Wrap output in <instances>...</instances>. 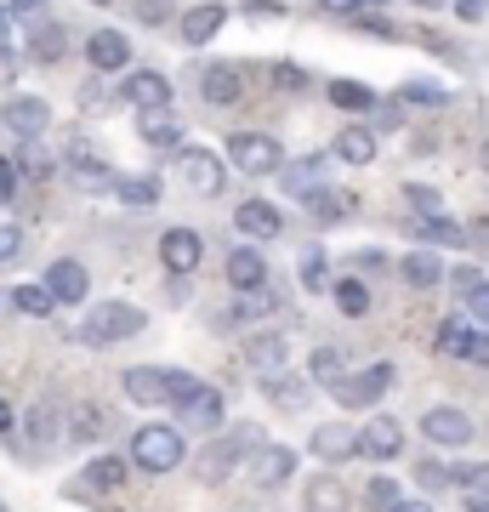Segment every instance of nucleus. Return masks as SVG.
I'll return each instance as SVG.
<instances>
[{
    "label": "nucleus",
    "instance_id": "7ed1b4c3",
    "mask_svg": "<svg viewBox=\"0 0 489 512\" xmlns=\"http://www.w3.org/2000/svg\"><path fill=\"white\" fill-rule=\"evenodd\" d=\"M262 444H268V439H262V427L239 421L228 439H217V444H205V450H200V484H222V478L239 467V456H256Z\"/></svg>",
    "mask_w": 489,
    "mask_h": 512
},
{
    "label": "nucleus",
    "instance_id": "f8f14e48",
    "mask_svg": "<svg viewBox=\"0 0 489 512\" xmlns=\"http://www.w3.org/2000/svg\"><path fill=\"white\" fill-rule=\"evenodd\" d=\"M0 120H6V131H18L23 143H40V137H46V126H52V109H46V97L18 92L6 109H0Z\"/></svg>",
    "mask_w": 489,
    "mask_h": 512
},
{
    "label": "nucleus",
    "instance_id": "a878e982",
    "mask_svg": "<svg viewBox=\"0 0 489 512\" xmlns=\"http://www.w3.org/2000/svg\"><path fill=\"white\" fill-rule=\"evenodd\" d=\"M268 404H279V410H308L313 404V382L308 376H290V370H279V376H268Z\"/></svg>",
    "mask_w": 489,
    "mask_h": 512
},
{
    "label": "nucleus",
    "instance_id": "20e7f679",
    "mask_svg": "<svg viewBox=\"0 0 489 512\" xmlns=\"http://www.w3.org/2000/svg\"><path fill=\"white\" fill-rule=\"evenodd\" d=\"M222 154H228V165L245 171V177H273V171H285V148H279V137H268V131H234V137L222 143Z\"/></svg>",
    "mask_w": 489,
    "mask_h": 512
},
{
    "label": "nucleus",
    "instance_id": "69168bd1",
    "mask_svg": "<svg viewBox=\"0 0 489 512\" xmlns=\"http://www.w3.org/2000/svg\"><path fill=\"white\" fill-rule=\"evenodd\" d=\"M484 165H489V143H484Z\"/></svg>",
    "mask_w": 489,
    "mask_h": 512
},
{
    "label": "nucleus",
    "instance_id": "c756f323",
    "mask_svg": "<svg viewBox=\"0 0 489 512\" xmlns=\"http://www.w3.org/2000/svg\"><path fill=\"white\" fill-rule=\"evenodd\" d=\"M399 274L404 285H416V291H433V285H444V262H438L433 251H410L399 262Z\"/></svg>",
    "mask_w": 489,
    "mask_h": 512
},
{
    "label": "nucleus",
    "instance_id": "a18cd8bd",
    "mask_svg": "<svg viewBox=\"0 0 489 512\" xmlns=\"http://www.w3.org/2000/svg\"><path fill=\"white\" fill-rule=\"evenodd\" d=\"M467 336H472V330L461 325V319H444L433 342H438V353H450V359H461V353H467Z\"/></svg>",
    "mask_w": 489,
    "mask_h": 512
},
{
    "label": "nucleus",
    "instance_id": "ddd939ff",
    "mask_svg": "<svg viewBox=\"0 0 489 512\" xmlns=\"http://www.w3.org/2000/svg\"><path fill=\"white\" fill-rule=\"evenodd\" d=\"M120 97H126L131 109H177V103H171V80H165L160 69H131L126 80H120Z\"/></svg>",
    "mask_w": 489,
    "mask_h": 512
},
{
    "label": "nucleus",
    "instance_id": "052dcab7",
    "mask_svg": "<svg viewBox=\"0 0 489 512\" xmlns=\"http://www.w3.org/2000/svg\"><path fill=\"white\" fill-rule=\"evenodd\" d=\"M6 35H12V6H0V46H6Z\"/></svg>",
    "mask_w": 489,
    "mask_h": 512
},
{
    "label": "nucleus",
    "instance_id": "4468645a",
    "mask_svg": "<svg viewBox=\"0 0 489 512\" xmlns=\"http://www.w3.org/2000/svg\"><path fill=\"white\" fill-rule=\"evenodd\" d=\"M290 473H296V450L290 444H262L251 456V484L256 490H285Z\"/></svg>",
    "mask_w": 489,
    "mask_h": 512
},
{
    "label": "nucleus",
    "instance_id": "f3484780",
    "mask_svg": "<svg viewBox=\"0 0 489 512\" xmlns=\"http://www.w3.org/2000/svg\"><path fill=\"white\" fill-rule=\"evenodd\" d=\"M313 456L325 461V467H342L347 456H359V427H347V421H319V427H313Z\"/></svg>",
    "mask_w": 489,
    "mask_h": 512
},
{
    "label": "nucleus",
    "instance_id": "58836bf2",
    "mask_svg": "<svg viewBox=\"0 0 489 512\" xmlns=\"http://www.w3.org/2000/svg\"><path fill=\"white\" fill-rule=\"evenodd\" d=\"M330 285H336V279H330V262H325V251H319V245H313V251H302V291H330Z\"/></svg>",
    "mask_w": 489,
    "mask_h": 512
},
{
    "label": "nucleus",
    "instance_id": "8fccbe9b",
    "mask_svg": "<svg viewBox=\"0 0 489 512\" xmlns=\"http://www.w3.org/2000/svg\"><path fill=\"white\" fill-rule=\"evenodd\" d=\"M18 256H23V228L0 222V268H6V262H18Z\"/></svg>",
    "mask_w": 489,
    "mask_h": 512
},
{
    "label": "nucleus",
    "instance_id": "bf43d9fd",
    "mask_svg": "<svg viewBox=\"0 0 489 512\" xmlns=\"http://www.w3.org/2000/svg\"><path fill=\"white\" fill-rule=\"evenodd\" d=\"M12 427H18V421H12V404L0 399V433H12Z\"/></svg>",
    "mask_w": 489,
    "mask_h": 512
},
{
    "label": "nucleus",
    "instance_id": "37998d69",
    "mask_svg": "<svg viewBox=\"0 0 489 512\" xmlns=\"http://www.w3.org/2000/svg\"><path fill=\"white\" fill-rule=\"evenodd\" d=\"M399 103H421V109H438V103H450V92H444V86H433V80H404V86H399Z\"/></svg>",
    "mask_w": 489,
    "mask_h": 512
},
{
    "label": "nucleus",
    "instance_id": "3c124183",
    "mask_svg": "<svg viewBox=\"0 0 489 512\" xmlns=\"http://www.w3.org/2000/svg\"><path fill=\"white\" fill-rule=\"evenodd\" d=\"M467 365H478V370H489V330H472L467 336V353H461Z\"/></svg>",
    "mask_w": 489,
    "mask_h": 512
},
{
    "label": "nucleus",
    "instance_id": "72a5a7b5",
    "mask_svg": "<svg viewBox=\"0 0 489 512\" xmlns=\"http://www.w3.org/2000/svg\"><path fill=\"white\" fill-rule=\"evenodd\" d=\"M308 512H347V490L336 473H319L308 484Z\"/></svg>",
    "mask_w": 489,
    "mask_h": 512
},
{
    "label": "nucleus",
    "instance_id": "6e6552de",
    "mask_svg": "<svg viewBox=\"0 0 489 512\" xmlns=\"http://www.w3.org/2000/svg\"><path fill=\"white\" fill-rule=\"evenodd\" d=\"M171 376L177 370H165V365H131V370H120V393L131 404H143V410H160V404H171Z\"/></svg>",
    "mask_w": 489,
    "mask_h": 512
},
{
    "label": "nucleus",
    "instance_id": "f257e3e1",
    "mask_svg": "<svg viewBox=\"0 0 489 512\" xmlns=\"http://www.w3.org/2000/svg\"><path fill=\"white\" fill-rule=\"evenodd\" d=\"M143 330H148V313L137 308V302H97V308H86V319L74 325V342H80V348H120V342L143 336Z\"/></svg>",
    "mask_w": 489,
    "mask_h": 512
},
{
    "label": "nucleus",
    "instance_id": "680f3d73",
    "mask_svg": "<svg viewBox=\"0 0 489 512\" xmlns=\"http://www.w3.org/2000/svg\"><path fill=\"white\" fill-rule=\"evenodd\" d=\"M393 512H433V501H399Z\"/></svg>",
    "mask_w": 489,
    "mask_h": 512
},
{
    "label": "nucleus",
    "instance_id": "9d476101",
    "mask_svg": "<svg viewBox=\"0 0 489 512\" xmlns=\"http://www.w3.org/2000/svg\"><path fill=\"white\" fill-rule=\"evenodd\" d=\"M200 256H205V239L194 234V228H165L160 234V262H165L171 279H188L200 268Z\"/></svg>",
    "mask_w": 489,
    "mask_h": 512
},
{
    "label": "nucleus",
    "instance_id": "cd10ccee",
    "mask_svg": "<svg viewBox=\"0 0 489 512\" xmlns=\"http://www.w3.org/2000/svg\"><path fill=\"white\" fill-rule=\"evenodd\" d=\"M325 97H330V103H336L342 114H376V103H381V97L370 92L364 80H330Z\"/></svg>",
    "mask_w": 489,
    "mask_h": 512
},
{
    "label": "nucleus",
    "instance_id": "6e6d98bb",
    "mask_svg": "<svg viewBox=\"0 0 489 512\" xmlns=\"http://www.w3.org/2000/svg\"><path fill=\"white\" fill-rule=\"evenodd\" d=\"M245 12H251V18H285L279 0H245Z\"/></svg>",
    "mask_w": 489,
    "mask_h": 512
},
{
    "label": "nucleus",
    "instance_id": "412c9836",
    "mask_svg": "<svg viewBox=\"0 0 489 512\" xmlns=\"http://www.w3.org/2000/svg\"><path fill=\"white\" fill-rule=\"evenodd\" d=\"M279 177H285V194H296V200L308 205L319 188H330V183H325V177H330V160H325V154H308V160H285V171H279Z\"/></svg>",
    "mask_w": 489,
    "mask_h": 512
},
{
    "label": "nucleus",
    "instance_id": "c85d7f7f",
    "mask_svg": "<svg viewBox=\"0 0 489 512\" xmlns=\"http://www.w3.org/2000/svg\"><path fill=\"white\" fill-rule=\"evenodd\" d=\"M29 57H35V63H63V57H69V29H63V23H35Z\"/></svg>",
    "mask_w": 489,
    "mask_h": 512
},
{
    "label": "nucleus",
    "instance_id": "4d7b16f0",
    "mask_svg": "<svg viewBox=\"0 0 489 512\" xmlns=\"http://www.w3.org/2000/svg\"><path fill=\"white\" fill-rule=\"evenodd\" d=\"M52 0H12V18H35L40 23V12H46Z\"/></svg>",
    "mask_w": 489,
    "mask_h": 512
},
{
    "label": "nucleus",
    "instance_id": "c03bdc74",
    "mask_svg": "<svg viewBox=\"0 0 489 512\" xmlns=\"http://www.w3.org/2000/svg\"><path fill=\"white\" fill-rule=\"evenodd\" d=\"M131 12H137V23H143V29H165V23H171V12H177V0H131Z\"/></svg>",
    "mask_w": 489,
    "mask_h": 512
},
{
    "label": "nucleus",
    "instance_id": "a19ab883",
    "mask_svg": "<svg viewBox=\"0 0 489 512\" xmlns=\"http://www.w3.org/2000/svg\"><path fill=\"white\" fill-rule=\"evenodd\" d=\"M404 200H410V211H416L421 222L444 217V194H438V188H427V183H410V188H404Z\"/></svg>",
    "mask_w": 489,
    "mask_h": 512
},
{
    "label": "nucleus",
    "instance_id": "aec40b11",
    "mask_svg": "<svg viewBox=\"0 0 489 512\" xmlns=\"http://www.w3.org/2000/svg\"><path fill=\"white\" fill-rule=\"evenodd\" d=\"M200 92L211 109H239L245 103V74L234 69V63H211V69L200 74Z\"/></svg>",
    "mask_w": 489,
    "mask_h": 512
},
{
    "label": "nucleus",
    "instance_id": "f03ea898",
    "mask_svg": "<svg viewBox=\"0 0 489 512\" xmlns=\"http://www.w3.org/2000/svg\"><path fill=\"white\" fill-rule=\"evenodd\" d=\"M182 461H188V444L171 421H143L137 433H131V467H143V473H177Z\"/></svg>",
    "mask_w": 489,
    "mask_h": 512
},
{
    "label": "nucleus",
    "instance_id": "6ab92c4d",
    "mask_svg": "<svg viewBox=\"0 0 489 512\" xmlns=\"http://www.w3.org/2000/svg\"><path fill=\"white\" fill-rule=\"evenodd\" d=\"M86 63L97 74H120L131 63V40L120 29H91L86 35Z\"/></svg>",
    "mask_w": 489,
    "mask_h": 512
},
{
    "label": "nucleus",
    "instance_id": "c9c22d12",
    "mask_svg": "<svg viewBox=\"0 0 489 512\" xmlns=\"http://www.w3.org/2000/svg\"><path fill=\"white\" fill-rule=\"evenodd\" d=\"M330 296H336V308H342L347 319H364V313H370V291H364V279H336Z\"/></svg>",
    "mask_w": 489,
    "mask_h": 512
},
{
    "label": "nucleus",
    "instance_id": "e2e57ef3",
    "mask_svg": "<svg viewBox=\"0 0 489 512\" xmlns=\"http://www.w3.org/2000/svg\"><path fill=\"white\" fill-rule=\"evenodd\" d=\"M467 512H489V501H484V495H472V501H467Z\"/></svg>",
    "mask_w": 489,
    "mask_h": 512
},
{
    "label": "nucleus",
    "instance_id": "4c0bfd02",
    "mask_svg": "<svg viewBox=\"0 0 489 512\" xmlns=\"http://www.w3.org/2000/svg\"><path fill=\"white\" fill-rule=\"evenodd\" d=\"M12 308L29 313V319H46V313H52L57 302H52V291H46V285L35 279V285H18V291H12Z\"/></svg>",
    "mask_w": 489,
    "mask_h": 512
},
{
    "label": "nucleus",
    "instance_id": "dca6fc26",
    "mask_svg": "<svg viewBox=\"0 0 489 512\" xmlns=\"http://www.w3.org/2000/svg\"><path fill=\"white\" fill-rule=\"evenodd\" d=\"M404 450V427L393 416H370L359 427V456L364 461H393Z\"/></svg>",
    "mask_w": 489,
    "mask_h": 512
},
{
    "label": "nucleus",
    "instance_id": "0e129e2a",
    "mask_svg": "<svg viewBox=\"0 0 489 512\" xmlns=\"http://www.w3.org/2000/svg\"><path fill=\"white\" fill-rule=\"evenodd\" d=\"M416 6H438V0H416Z\"/></svg>",
    "mask_w": 489,
    "mask_h": 512
},
{
    "label": "nucleus",
    "instance_id": "f704fd0d",
    "mask_svg": "<svg viewBox=\"0 0 489 512\" xmlns=\"http://www.w3.org/2000/svg\"><path fill=\"white\" fill-rule=\"evenodd\" d=\"M347 376V359L336 348H313V359H308V382H319V387H336Z\"/></svg>",
    "mask_w": 489,
    "mask_h": 512
},
{
    "label": "nucleus",
    "instance_id": "774afa93",
    "mask_svg": "<svg viewBox=\"0 0 489 512\" xmlns=\"http://www.w3.org/2000/svg\"><path fill=\"white\" fill-rule=\"evenodd\" d=\"M0 512H6V501H0Z\"/></svg>",
    "mask_w": 489,
    "mask_h": 512
},
{
    "label": "nucleus",
    "instance_id": "338daca9",
    "mask_svg": "<svg viewBox=\"0 0 489 512\" xmlns=\"http://www.w3.org/2000/svg\"><path fill=\"white\" fill-rule=\"evenodd\" d=\"M97 6H114V0H97Z\"/></svg>",
    "mask_w": 489,
    "mask_h": 512
},
{
    "label": "nucleus",
    "instance_id": "a211bd4d",
    "mask_svg": "<svg viewBox=\"0 0 489 512\" xmlns=\"http://www.w3.org/2000/svg\"><path fill=\"white\" fill-rule=\"evenodd\" d=\"M421 433H427L433 444L461 450V444H472V416H467V410H455V404H438V410L421 416Z\"/></svg>",
    "mask_w": 489,
    "mask_h": 512
},
{
    "label": "nucleus",
    "instance_id": "39448f33",
    "mask_svg": "<svg viewBox=\"0 0 489 512\" xmlns=\"http://www.w3.org/2000/svg\"><path fill=\"white\" fill-rule=\"evenodd\" d=\"M177 183L188 188V194H200V200H217L222 188H228L222 154H217V148H194V143H182V148H177Z\"/></svg>",
    "mask_w": 489,
    "mask_h": 512
},
{
    "label": "nucleus",
    "instance_id": "864d4df0",
    "mask_svg": "<svg viewBox=\"0 0 489 512\" xmlns=\"http://www.w3.org/2000/svg\"><path fill=\"white\" fill-rule=\"evenodd\" d=\"M12 200H18V165L0 160V205H12Z\"/></svg>",
    "mask_w": 489,
    "mask_h": 512
},
{
    "label": "nucleus",
    "instance_id": "9b49d317",
    "mask_svg": "<svg viewBox=\"0 0 489 512\" xmlns=\"http://www.w3.org/2000/svg\"><path fill=\"white\" fill-rule=\"evenodd\" d=\"M222 274H228V285L239 296H256V291H268V256L256 251V245H234L228 262H222Z\"/></svg>",
    "mask_w": 489,
    "mask_h": 512
},
{
    "label": "nucleus",
    "instance_id": "ea45409f",
    "mask_svg": "<svg viewBox=\"0 0 489 512\" xmlns=\"http://www.w3.org/2000/svg\"><path fill=\"white\" fill-rule=\"evenodd\" d=\"M416 234L427 239V245H467V228L461 222H450V217H433V222H416Z\"/></svg>",
    "mask_w": 489,
    "mask_h": 512
},
{
    "label": "nucleus",
    "instance_id": "de8ad7c7",
    "mask_svg": "<svg viewBox=\"0 0 489 512\" xmlns=\"http://www.w3.org/2000/svg\"><path fill=\"white\" fill-rule=\"evenodd\" d=\"M268 80L279 86V92H308V74L296 69V63H273V69H268Z\"/></svg>",
    "mask_w": 489,
    "mask_h": 512
},
{
    "label": "nucleus",
    "instance_id": "4be33fe9",
    "mask_svg": "<svg viewBox=\"0 0 489 512\" xmlns=\"http://www.w3.org/2000/svg\"><path fill=\"white\" fill-rule=\"evenodd\" d=\"M234 228L245 239H279V234H285V211H279V205H268V200H239Z\"/></svg>",
    "mask_w": 489,
    "mask_h": 512
},
{
    "label": "nucleus",
    "instance_id": "5fc2aeb1",
    "mask_svg": "<svg viewBox=\"0 0 489 512\" xmlns=\"http://www.w3.org/2000/svg\"><path fill=\"white\" fill-rule=\"evenodd\" d=\"M455 18H461V23H484L489 18V0H455Z\"/></svg>",
    "mask_w": 489,
    "mask_h": 512
},
{
    "label": "nucleus",
    "instance_id": "79ce46f5",
    "mask_svg": "<svg viewBox=\"0 0 489 512\" xmlns=\"http://www.w3.org/2000/svg\"><path fill=\"white\" fill-rule=\"evenodd\" d=\"M308 211H313L319 222H336V217H347V211H353V200H347L342 188H319V194L308 200Z\"/></svg>",
    "mask_w": 489,
    "mask_h": 512
},
{
    "label": "nucleus",
    "instance_id": "7c9ffc66",
    "mask_svg": "<svg viewBox=\"0 0 489 512\" xmlns=\"http://www.w3.org/2000/svg\"><path fill=\"white\" fill-rule=\"evenodd\" d=\"M69 171H74V177H80V183H86V188H120V177H114L109 165L97 160L91 148H80V143L69 148Z\"/></svg>",
    "mask_w": 489,
    "mask_h": 512
},
{
    "label": "nucleus",
    "instance_id": "bb28decb",
    "mask_svg": "<svg viewBox=\"0 0 489 512\" xmlns=\"http://www.w3.org/2000/svg\"><path fill=\"white\" fill-rule=\"evenodd\" d=\"M109 410L103 404H74L69 410V439L74 444H97V439H109Z\"/></svg>",
    "mask_w": 489,
    "mask_h": 512
},
{
    "label": "nucleus",
    "instance_id": "1a4fd4ad",
    "mask_svg": "<svg viewBox=\"0 0 489 512\" xmlns=\"http://www.w3.org/2000/svg\"><path fill=\"white\" fill-rule=\"evenodd\" d=\"M40 285L52 291L57 308H80V302H86V291H91V274H86V262H74V256H57L52 268L40 274Z\"/></svg>",
    "mask_w": 489,
    "mask_h": 512
},
{
    "label": "nucleus",
    "instance_id": "473e14b6",
    "mask_svg": "<svg viewBox=\"0 0 489 512\" xmlns=\"http://www.w3.org/2000/svg\"><path fill=\"white\" fill-rule=\"evenodd\" d=\"M131 478V461L126 456H91L86 461V484L91 490H120Z\"/></svg>",
    "mask_w": 489,
    "mask_h": 512
},
{
    "label": "nucleus",
    "instance_id": "49530a36",
    "mask_svg": "<svg viewBox=\"0 0 489 512\" xmlns=\"http://www.w3.org/2000/svg\"><path fill=\"white\" fill-rule=\"evenodd\" d=\"M364 495H370V507H376V512H393V507L404 501L393 478H370V490H364Z\"/></svg>",
    "mask_w": 489,
    "mask_h": 512
},
{
    "label": "nucleus",
    "instance_id": "423d86ee",
    "mask_svg": "<svg viewBox=\"0 0 489 512\" xmlns=\"http://www.w3.org/2000/svg\"><path fill=\"white\" fill-rule=\"evenodd\" d=\"M393 376H399V370L387 365V359H376V365H364V370H353V376H342V382L330 387V399L342 404V410H370V404L393 387Z\"/></svg>",
    "mask_w": 489,
    "mask_h": 512
},
{
    "label": "nucleus",
    "instance_id": "2eb2a0df",
    "mask_svg": "<svg viewBox=\"0 0 489 512\" xmlns=\"http://www.w3.org/2000/svg\"><path fill=\"white\" fill-rule=\"evenodd\" d=\"M222 23H228V6H222V0H200V6H188L177 18V35L188 40V46H211V40L222 35Z\"/></svg>",
    "mask_w": 489,
    "mask_h": 512
},
{
    "label": "nucleus",
    "instance_id": "2f4dec72",
    "mask_svg": "<svg viewBox=\"0 0 489 512\" xmlns=\"http://www.w3.org/2000/svg\"><path fill=\"white\" fill-rule=\"evenodd\" d=\"M336 160L370 165V160H376V131H370V126H347L342 137H336Z\"/></svg>",
    "mask_w": 489,
    "mask_h": 512
},
{
    "label": "nucleus",
    "instance_id": "b1692460",
    "mask_svg": "<svg viewBox=\"0 0 489 512\" xmlns=\"http://www.w3.org/2000/svg\"><path fill=\"white\" fill-rule=\"evenodd\" d=\"M137 137H143L148 148H171V154H177V148H182L177 109H137Z\"/></svg>",
    "mask_w": 489,
    "mask_h": 512
},
{
    "label": "nucleus",
    "instance_id": "e433bc0d",
    "mask_svg": "<svg viewBox=\"0 0 489 512\" xmlns=\"http://www.w3.org/2000/svg\"><path fill=\"white\" fill-rule=\"evenodd\" d=\"M114 194L126 205H137V211H148V205H160V177H120Z\"/></svg>",
    "mask_w": 489,
    "mask_h": 512
},
{
    "label": "nucleus",
    "instance_id": "5701e85b",
    "mask_svg": "<svg viewBox=\"0 0 489 512\" xmlns=\"http://www.w3.org/2000/svg\"><path fill=\"white\" fill-rule=\"evenodd\" d=\"M63 416H69V410H63L57 399H40L35 410L23 416V427H29V444H35V450H52L57 439H69V427H63Z\"/></svg>",
    "mask_w": 489,
    "mask_h": 512
},
{
    "label": "nucleus",
    "instance_id": "09e8293b",
    "mask_svg": "<svg viewBox=\"0 0 489 512\" xmlns=\"http://www.w3.org/2000/svg\"><path fill=\"white\" fill-rule=\"evenodd\" d=\"M416 484H421V490H450V467H444V461H421Z\"/></svg>",
    "mask_w": 489,
    "mask_h": 512
},
{
    "label": "nucleus",
    "instance_id": "603ef678",
    "mask_svg": "<svg viewBox=\"0 0 489 512\" xmlns=\"http://www.w3.org/2000/svg\"><path fill=\"white\" fill-rule=\"evenodd\" d=\"M467 313L478 319V325H489V279H478V285L467 291Z\"/></svg>",
    "mask_w": 489,
    "mask_h": 512
},
{
    "label": "nucleus",
    "instance_id": "13d9d810",
    "mask_svg": "<svg viewBox=\"0 0 489 512\" xmlns=\"http://www.w3.org/2000/svg\"><path fill=\"white\" fill-rule=\"evenodd\" d=\"M23 165H29V171H35V177H46V171H52V160H46V154H40V148H29V154H23Z\"/></svg>",
    "mask_w": 489,
    "mask_h": 512
},
{
    "label": "nucleus",
    "instance_id": "0eeeda50",
    "mask_svg": "<svg viewBox=\"0 0 489 512\" xmlns=\"http://www.w3.org/2000/svg\"><path fill=\"white\" fill-rule=\"evenodd\" d=\"M171 410H177V421L194 427V433H217L222 421H228V399H222V387H211V382H200L188 399L171 404Z\"/></svg>",
    "mask_w": 489,
    "mask_h": 512
},
{
    "label": "nucleus",
    "instance_id": "393cba45",
    "mask_svg": "<svg viewBox=\"0 0 489 512\" xmlns=\"http://www.w3.org/2000/svg\"><path fill=\"white\" fill-rule=\"evenodd\" d=\"M285 359H290V342L279 336V330H256L251 342H245V365L262 370V382H268V376H279V370H285Z\"/></svg>",
    "mask_w": 489,
    "mask_h": 512
}]
</instances>
